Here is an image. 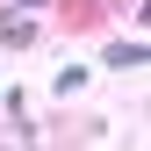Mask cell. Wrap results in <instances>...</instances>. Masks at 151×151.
I'll return each instance as SVG.
<instances>
[{"mask_svg": "<svg viewBox=\"0 0 151 151\" xmlns=\"http://www.w3.org/2000/svg\"><path fill=\"white\" fill-rule=\"evenodd\" d=\"M29 36H36L29 22H0V43H14V50H22V43H29Z\"/></svg>", "mask_w": 151, "mask_h": 151, "instance_id": "cell-1", "label": "cell"}, {"mask_svg": "<svg viewBox=\"0 0 151 151\" xmlns=\"http://www.w3.org/2000/svg\"><path fill=\"white\" fill-rule=\"evenodd\" d=\"M22 7H43V0H22Z\"/></svg>", "mask_w": 151, "mask_h": 151, "instance_id": "cell-2", "label": "cell"}]
</instances>
